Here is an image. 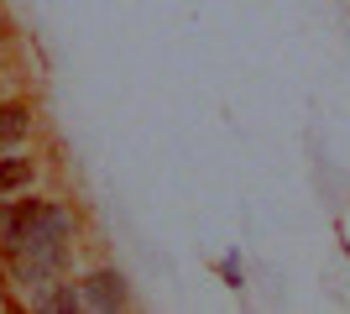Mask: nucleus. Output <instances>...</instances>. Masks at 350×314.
<instances>
[{"instance_id":"obj_1","label":"nucleus","mask_w":350,"mask_h":314,"mask_svg":"<svg viewBox=\"0 0 350 314\" xmlns=\"http://www.w3.org/2000/svg\"><path fill=\"white\" fill-rule=\"evenodd\" d=\"M79 288H84V309H131V288L116 267H94Z\"/></svg>"},{"instance_id":"obj_4","label":"nucleus","mask_w":350,"mask_h":314,"mask_svg":"<svg viewBox=\"0 0 350 314\" xmlns=\"http://www.w3.org/2000/svg\"><path fill=\"white\" fill-rule=\"evenodd\" d=\"M31 179H37V163H31V157H0V199L27 194Z\"/></svg>"},{"instance_id":"obj_5","label":"nucleus","mask_w":350,"mask_h":314,"mask_svg":"<svg viewBox=\"0 0 350 314\" xmlns=\"http://www.w3.org/2000/svg\"><path fill=\"white\" fill-rule=\"evenodd\" d=\"M219 278H225L230 288H241V283H246V278H241V262H235V257H225V262H219Z\"/></svg>"},{"instance_id":"obj_6","label":"nucleus","mask_w":350,"mask_h":314,"mask_svg":"<svg viewBox=\"0 0 350 314\" xmlns=\"http://www.w3.org/2000/svg\"><path fill=\"white\" fill-rule=\"evenodd\" d=\"M5 205H11V199H0V225H5Z\"/></svg>"},{"instance_id":"obj_2","label":"nucleus","mask_w":350,"mask_h":314,"mask_svg":"<svg viewBox=\"0 0 350 314\" xmlns=\"http://www.w3.org/2000/svg\"><path fill=\"white\" fill-rule=\"evenodd\" d=\"M31 105L27 100H5L0 105V147H16V142H27L31 136Z\"/></svg>"},{"instance_id":"obj_3","label":"nucleus","mask_w":350,"mask_h":314,"mask_svg":"<svg viewBox=\"0 0 350 314\" xmlns=\"http://www.w3.org/2000/svg\"><path fill=\"white\" fill-rule=\"evenodd\" d=\"M79 304H84V288L79 283H47L42 293H31V309H47V314H73L79 309Z\"/></svg>"}]
</instances>
